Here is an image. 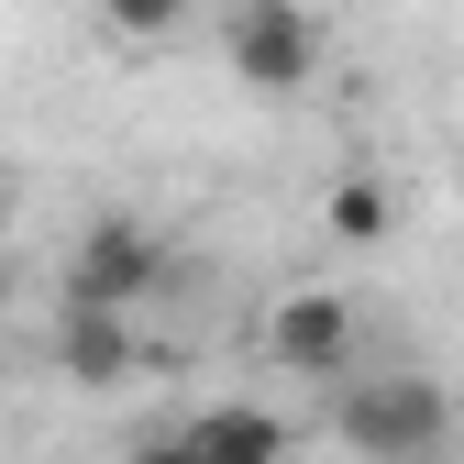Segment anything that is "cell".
<instances>
[{
  "label": "cell",
  "instance_id": "6da1fadb",
  "mask_svg": "<svg viewBox=\"0 0 464 464\" xmlns=\"http://www.w3.org/2000/svg\"><path fill=\"white\" fill-rule=\"evenodd\" d=\"M332 431L365 464H431L453 442V398H442V376H365L332 398Z\"/></svg>",
  "mask_w": 464,
  "mask_h": 464
},
{
  "label": "cell",
  "instance_id": "52a82bcc",
  "mask_svg": "<svg viewBox=\"0 0 464 464\" xmlns=\"http://www.w3.org/2000/svg\"><path fill=\"white\" fill-rule=\"evenodd\" d=\"M387 221H398L387 178H332L321 188V232H332V244H387Z\"/></svg>",
  "mask_w": 464,
  "mask_h": 464
},
{
  "label": "cell",
  "instance_id": "7a4b0ae2",
  "mask_svg": "<svg viewBox=\"0 0 464 464\" xmlns=\"http://www.w3.org/2000/svg\"><path fill=\"white\" fill-rule=\"evenodd\" d=\"M166 276H178L166 232L133 221V210H100V221L78 232V255H67V299H78V310H144Z\"/></svg>",
  "mask_w": 464,
  "mask_h": 464
},
{
  "label": "cell",
  "instance_id": "30bf717a",
  "mask_svg": "<svg viewBox=\"0 0 464 464\" xmlns=\"http://www.w3.org/2000/svg\"><path fill=\"white\" fill-rule=\"evenodd\" d=\"M0 232H12V166H0Z\"/></svg>",
  "mask_w": 464,
  "mask_h": 464
},
{
  "label": "cell",
  "instance_id": "ba28073f",
  "mask_svg": "<svg viewBox=\"0 0 464 464\" xmlns=\"http://www.w3.org/2000/svg\"><path fill=\"white\" fill-rule=\"evenodd\" d=\"M100 23L122 34V44H166V34L188 23V0H100Z\"/></svg>",
  "mask_w": 464,
  "mask_h": 464
},
{
  "label": "cell",
  "instance_id": "277c9868",
  "mask_svg": "<svg viewBox=\"0 0 464 464\" xmlns=\"http://www.w3.org/2000/svg\"><path fill=\"white\" fill-rule=\"evenodd\" d=\"M266 354L287 376H343V354H354V299H332V287H287V299L266 310Z\"/></svg>",
  "mask_w": 464,
  "mask_h": 464
},
{
  "label": "cell",
  "instance_id": "3957f363",
  "mask_svg": "<svg viewBox=\"0 0 464 464\" xmlns=\"http://www.w3.org/2000/svg\"><path fill=\"white\" fill-rule=\"evenodd\" d=\"M221 55H232L244 89L287 100V89L321 78V23H310V0H232L221 12Z\"/></svg>",
  "mask_w": 464,
  "mask_h": 464
},
{
  "label": "cell",
  "instance_id": "5b68a950",
  "mask_svg": "<svg viewBox=\"0 0 464 464\" xmlns=\"http://www.w3.org/2000/svg\"><path fill=\"white\" fill-rule=\"evenodd\" d=\"M55 365H67L78 387H111V376H133V310H78L55 321Z\"/></svg>",
  "mask_w": 464,
  "mask_h": 464
},
{
  "label": "cell",
  "instance_id": "9c48e42d",
  "mask_svg": "<svg viewBox=\"0 0 464 464\" xmlns=\"http://www.w3.org/2000/svg\"><path fill=\"white\" fill-rule=\"evenodd\" d=\"M133 464H199V453H188V442H144Z\"/></svg>",
  "mask_w": 464,
  "mask_h": 464
},
{
  "label": "cell",
  "instance_id": "8992f818",
  "mask_svg": "<svg viewBox=\"0 0 464 464\" xmlns=\"http://www.w3.org/2000/svg\"><path fill=\"white\" fill-rule=\"evenodd\" d=\"M178 442H188L199 464H287V420H276V410H199Z\"/></svg>",
  "mask_w": 464,
  "mask_h": 464
}]
</instances>
